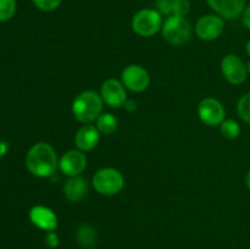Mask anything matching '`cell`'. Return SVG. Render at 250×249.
<instances>
[{
    "mask_svg": "<svg viewBox=\"0 0 250 249\" xmlns=\"http://www.w3.org/2000/svg\"><path fill=\"white\" fill-rule=\"evenodd\" d=\"M242 22H243L244 27L250 31V5L244 9L243 14H242Z\"/></svg>",
    "mask_w": 250,
    "mask_h": 249,
    "instance_id": "25",
    "label": "cell"
},
{
    "mask_svg": "<svg viewBox=\"0 0 250 249\" xmlns=\"http://www.w3.org/2000/svg\"><path fill=\"white\" fill-rule=\"evenodd\" d=\"M17 10L16 0H0V22H6L14 17Z\"/></svg>",
    "mask_w": 250,
    "mask_h": 249,
    "instance_id": "19",
    "label": "cell"
},
{
    "mask_svg": "<svg viewBox=\"0 0 250 249\" xmlns=\"http://www.w3.org/2000/svg\"><path fill=\"white\" fill-rule=\"evenodd\" d=\"M103 102L102 95L94 90H85L78 94L72 103V114L75 119L81 124H89L90 122L97 121L102 115Z\"/></svg>",
    "mask_w": 250,
    "mask_h": 249,
    "instance_id": "2",
    "label": "cell"
},
{
    "mask_svg": "<svg viewBox=\"0 0 250 249\" xmlns=\"http://www.w3.org/2000/svg\"><path fill=\"white\" fill-rule=\"evenodd\" d=\"M225 29V20L216 14H208L200 17L195 23V33L202 41H215Z\"/></svg>",
    "mask_w": 250,
    "mask_h": 249,
    "instance_id": "7",
    "label": "cell"
},
{
    "mask_svg": "<svg viewBox=\"0 0 250 249\" xmlns=\"http://www.w3.org/2000/svg\"><path fill=\"white\" fill-rule=\"evenodd\" d=\"M100 95L105 104L109 105L110 107H115V109L124 106L127 100L126 87L124 85V83L115 78H109L103 83Z\"/></svg>",
    "mask_w": 250,
    "mask_h": 249,
    "instance_id": "10",
    "label": "cell"
},
{
    "mask_svg": "<svg viewBox=\"0 0 250 249\" xmlns=\"http://www.w3.org/2000/svg\"><path fill=\"white\" fill-rule=\"evenodd\" d=\"M88 159L83 151L78 150H68L61 156L59 161V167L68 177L72 176H80L83 171L87 168Z\"/></svg>",
    "mask_w": 250,
    "mask_h": 249,
    "instance_id": "11",
    "label": "cell"
},
{
    "mask_svg": "<svg viewBox=\"0 0 250 249\" xmlns=\"http://www.w3.org/2000/svg\"><path fill=\"white\" fill-rule=\"evenodd\" d=\"M60 241H59V236L54 231L48 232L45 237V244L49 248H56L59 246Z\"/></svg>",
    "mask_w": 250,
    "mask_h": 249,
    "instance_id": "24",
    "label": "cell"
},
{
    "mask_svg": "<svg viewBox=\"0 0 250 249\" xmlns=\"http://www.w3.org/2000/svg\"><path fill=\"white\" fill-rule=\"evenodd\" d=\"M88 249H92V248H88Z\"/></svg>",
    "mask_w": 250,
    "mask_h": 249,
    "instance_id": "30",
    "label": "cell"
},
{
    "mask_svg": "<svg viewBox=\"0 0 250 249\" xmlns=\"http://www.w3.org/2000/svg\"><path fill=\"white\" fill-rule=\"evenodd\" d=\"M97 128L102 134L110 136L117 129V119L109 112L102 114L97 119Z\"/></svg>",
    "mask_w": 250,
    "mask_h": 249,
    "instance_id": "16",
    "label": "cell"
},
{
    "mask_svg": "<svg viewBox=\"0 0 250 249\" xmlns=\"http://www.w3.org/2000/svg\"><path fill=\"white\" fill-rule=\"evenodd\" d=\"M93 187L102 195H115L125 187V178L119 170L112 167L100 168L93 176Z\"/></svg>",
    "mask_w": 250,
    "mask_h": 249,
    "instance_id": "4",
    "label": "cell"
},
{
    "mask_svg": "<svg viewBox=\"0 0 250 249\" xmlns=\"http://www.w3.org/2000/svg\"><path fill=\"white\" fill-rule=\"evenodd\" d=\"M34 6L43 12L55 11L58 7H60L62 0H32Z\"/></svg>",
    "mask_w": 250,
    "mask_h": 249,
    "instance_id": "21",
    "label": "cell"
},
{
    "mask_svg": "<svg viewBox=\"0 0 250 249\" xmlns=\"http://www.w3.org/2000/svg\"><path fill=\"white\" fill-rule=\"evenodd\" d=\"M190 10L189 0H172V15L185 17Z\"/></svg>",
    "mask_w": 250,
    "mask_h": 249,
    "instance_id": "22",
    "label": "cell"
},
{
    "mask_svg": "<svg viewBox=\"0 0 250 249\" xmlns=\"http://www.w3.org/2000/svg\"><path fill=\"white\" fill-rule=\"evenodd\" d=\"M199 119L208 126H220L225 121L226 110L221 102L215 98H205L198 106Z\"/></svg>",
    "mask_w": 250,
    "mask_h": 249,
    "instance_id": "9",
    "label": "cell"
},
{
    "mask_svg": "<svg viewBox=\"0 0 250 249\" xmlns=\"http://www.w3.org/2000/svg\"><path fill=\"white\" fill-rule=\"evenodd\" d=\"M121 82L126 89L133 93L144 92L150 84V76L144 67L139 65H129L122 71Z\"/></svg>",
    "mask_w": 250,
    "mask_h": 249,
    "instance_id": "8",
    "label": "cell"
},
{
    "mask_svg": "<svg viewBox=\"0 0 250 249\" xmlns=\"http://www.w3.org/2000/svg\"><path fill=\"white\" fill-rule=\"evenodd\" d=\"M59 166L55 149L45 142L34 144L26 155V167L37 177H49L54 175Z\"/></svg>",
    "mask_w": 250,
    "mask_h": 249,
    "instance_id": "1",
    "label": "cell"
},
{
    "mask_svg": "<svg viewBox=\"0 0 250 249\" xmlns=\"http://www.w3.org/2000/svg\"><path fill=\"white\" fill-rule=\"evenodd\" d=\"M161 33L167 43L172 45H182L189 41L192 27L186 17L170 15L163 23Z\"/></svg>",
    "mask_w": 250,
    "mask_h": 249,
    "instance_id": "3",
    "label": "cell"
},
{
    "mask_svg": "<svg viewBox=\"0 0 250 249\" xmlns=\"http://www.w3.org/2000/svg\"><path fill=\"white\" fill-rule=\"evenodd\" d=\"M220 132L222 136L227 139H236L241 134V126L236 120H225L221 124H220Z\"/></svg>",
    "mask_w": 250,
    "mask_h": 249,
    "instance_id": "17",
    "label": "cell"
},
{
    "mask_svg": "<svg viewBox=\"0 0 250 249\" xmlns=\"http://www.w3.org/2000/svg\"><path fill=\"white\" fill-rule=\"evenodd\" d=\"M163 15L155 9H142L133 16L132 29L141 37H151L163 27Z\"/></svg>",
    "mask_w": 250,
    "mask_h": 249,
    "instance_id": "5",
    "label": "cell"
},
{
    "mask_svg": "<svg viewBox=\"0 0 250 249\" xmlns=\"http://www.w3.org/2000/svg\"><path fill=\"white\" fill-rule=\"evenodd\" d=\"M77 238L83 247H90L94 244L95 239H97V233L90 225H82L78 228Z\"/></svg>",
    "mask_w": 250,
    "mask_h": 249,
    "instance_id": "18",
    "label": "cell"
},
{
    "mask_svg": "<svg viewBox=\"0 0 250 249\" xmlns=\"http://www.w3.org/2000/svg\"><path fill=\"white\" fill-rule=\"evenodd\" d=\"M237 112L244 122L250 124V92L246 93L237 104Z\"/></svg>",
    "mask_w": 250,
    "mask_h": 249,
    "instance_id": "20",
    "label": "cell"
},
{
    "mask_svg": "<svg viewBox=\"0 0 250 249\" xmlns=\"http://www.w3.org/2000/svg\"><path fill=\"white\" fill-rule=\"evenodd\" d=\"M100 139V132L97 126L93 124H84L77 131L75 136V144L78 150L90 151L98 145Z\"/></svg>",
    "mask_w": 250,
    "mask_h": 249,
    "instance_id": "14",
    "label": "cell"
},
{
    "mask_svg": "<svg viewBox=\"0 0 250 249\" xmlns=\"http://www.w3.org/2000/svg\"><path fill=\"white\" fill-rule=\"evenodd\" d=\"M87 181L81 176H72L63 185V194L66 199L73 203L81 202L87 194Z\"/></svg>",
    "mask_w": 250,
    "mask_h": 249,
    "instance_id": "15",
    "label": "cell"
},
{
    "mask_svg": "<svg viewBox=\"0 0 250 249\" xmlns=\"http://www.w3.org/2000/svg\"><path fill=\"white\" fill-rule=\"evenodd\" d=\"M125 109L127 110V111L129 112H133L134 110L137 109V103L134 102V100H131V99H127L126 103H125Z\"/></svg>",
    "mask_w": 250,
    "mask_h": 249,
    "instance_id": "26",
    "label": "cell"
},
{
    "mask_svg": "<svg viewBox=\"0 0 250 249\" xmlns=\"http://www.w3.org/2000/svg\"><path fill=\"white\" fill-rule=\"evenodd\" d=\"M247 70H248V75H250V61L247 63Z\"/></svg>",
    "mask_w": 250,
    "mask_h": 249,
    "instance_id": "29",
    "label": "cell"
},
{
    "mask_svg": "<svg viewBox=\"0 0 250 249\" xmlns=\"http://www.w3.org/2000/svg\"><path fill=\"white\" fill-rule=\"evenodd\" d=\"M29 220L34 226L43 231H55L58 227V217L55 212L43 205H36L29 210Z\"/></svg>",
    "mask_w": 250,
    "mask_h": 249,
    "instance_id": "13",
    "label": "cell"
},
{
    "mask_svg": "<svg viewBox=\"0 0 250 249\" xmlns=\"http://www.w3.org/2000/svg\"><path fill=\"white\" fill-rule=\"evenodd\" d=\"M221 71L227 82L239 85L248 77L247 63L236 54H227L221 61Z\"/></svg>",
    "mask_w": 250,
    "mask_h": 249,
    "instance_id": "6",
    "label": "cell"
},
{
    "mask_svg": "<svg viewBox=\"0 0 250 249\" xmlns=\"http://www.w3.org/2000/svg\"><path fill=\"white\" fill-rule=\"evenodd\" d=\"M210 9L224 20H233L243 14L247 0H207Z\"/></svg>",
    "mask_w": 250,
    "mask_h": 249,
    "instance_id": "12",
    "label": "cell"
},
{
    "mask_svg": "<svg viewBox=\"0 0 250 249\" xmlns=\"http://www.w3.org/2000/svg\"><path fill=\"white\" fill-rule=\"evenodd\" d=\"M246 185L247 187H248V189L250 190V170L248 171V173H247L246 176Z\"/></svg>",
    "mask_w": 250,
    "mask_h": 249,
    "instance_id": "27",
    "label": "cell"
},
{
    "mask_svg": "<svg viewBox=\"0 0 250 249\" xmlns=\"http://www.w3.org/2000/svg\"><path fill=\"white\" fill-rule=\"evenodd\" d=\"M155 10H158L163 16H170L172 15V0H156Z\"/></svg>",
    "mask_w": 250,
    "mask_h": 249,
    "instance_id": "23",
    "label": "cell"
},
{
    "mask_svg": "<svg viewBox=\"0 0 250 249\" xmlns=\"http://www.w3.org/2000/svg\"><path fill=\"white\" fill-rule=\"evenodd\" d=\"M246 51H247V54H248V55L250 56V39L248 42H247V45H246Z\"/></svg>",
    "mask_w": 250,
    "mask_h": 249,
    "instance_id": "28",
    "label": "cell"
}]
</instances>
